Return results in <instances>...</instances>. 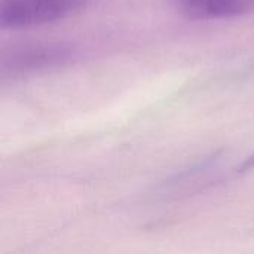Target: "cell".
<instances>
[{
  "mask_svg": "<svg viewBox=\"0 0 254 254\" xmlns=\"http://www.w3.org/2000/svg\"><path fill=\"white\" fill-rule=\"evenodd\" d=\"M173 4L192 21L232 19L254 12V0H173Z\"/></svg>",
  "mask_w": 254,
  "mask_h": 254,
  "instance_id": "obj_3",
  "label": "cell"
},
{
  "mask_svg": "<svg viewBox=\"0 0 254 254\" xmlns=\"http://www.w3.org/2000/svg\"><path fill=\"white\" fill-rule=\"evenodd\" d=\"M77 51L73 45L67 43H49V45H31L21 51H15L10 57H3V71L10 70L13 73L36 71L52 65H61L73 61Z\"/></svg>",
  "mask_w": 254,
  "mask_h": 254,
  "instance_id": "obj_2",
  "label": "cell"
},
{
  "mask_svg": "<svg viewBox=\"0 0 254 254\" xmlns=\"http://www.w3.org/2000/svg\"><path fill=\"white\" fill-rule=\"evenodd\" d=\"M89 0H0V27L18 30L51 24L80 12Z\"/></svg>",
  "mask_w": 254,
  "mask_h": 254,
  "instance_id": "obj_1",
  "label": "cell"
},
{
  "mask_svg": "<svg viewBox=\"0 0 254 254\" xmlns=\"http://www.w3.org/2000/svg\"><path fill=\"white\" fill-rule=\"evenodd\" d=\"M254 170V153L253 155H250V156H247L238 167H237V173L238 174H244V173H249V171H252Z\"/></svg>",
  "mask_w": 254,
  "mask_h": 254,
  "instance_id": "obj_4",
  "label": "cell"
}]
</instances>
